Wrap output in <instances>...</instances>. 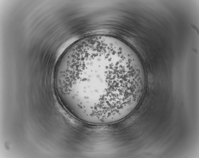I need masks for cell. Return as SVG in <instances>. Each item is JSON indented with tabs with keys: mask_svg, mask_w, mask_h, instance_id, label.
Instances as JSON below:
<instances>
[{
	"mask_svg": "<svg viewBox=\"0 0 199 158\" xmlns=\"http://www.w3.org/2000/svg\"><path fill=\"white\" fill-rule=\"evenodd\" d=\"M57 95L77 119L106 124L122 120L137 106L146 77L135 51L116 38L95 35L70 46L57 64Z\"/></svg>",
	"mask_w": 199,
	"mask_h": 158,
	"instance_id": "1",
	"label": "cell"
}]
</instances>
